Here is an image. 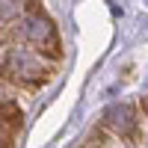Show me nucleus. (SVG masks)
<instances>
[{"label":"nucleus","mask_w":148,"mask_h":148,"mask_svg":"<svg viewBox=\"0 0 148 148\" xmlns=\"http://www.w3.org/2000/svg\"><path fill=\"white\" fill-rule=\"evenodd\" d=\"M12 33H15L18 42L33 45L36 51H42V53L51 51V56H59V42H56L51 18H45V15H21L15 21V27H12Z\"/></svg>","instance_id":"nucleus-1"},{"label":"nucleus","mask_w":148,"mask_h":148,"mask_svg":"<svg viewBox=\"0 0 148 148\" xmlns=\"http://www.w3.org/2000/svg\"><path fill=\"white\" fill-rule=\"evenodd\" d=\"M104 127L113 130L116 136H130L136 130V113L127 104H113L104 110Z\"/></svg>","instance_id":"nucleus-3"},{"label":"nucleus","mask_w":148,"mask_h":148,"mask_svg":"<svg viewBox=\"0 0 148 148\" xmlns=\"http://www.w3.org/2000/svg\"><path fill=\"white\" fill-rule=\"evenodd\" d=\"M0 116H3V121L9 127H21V110L12 104V101H3L0 104Z\"/></svg>","instance_id":"nucleus-4"},{"label":"nucleus","mask_w":148,"mask_h":148,"mask_svg":"<svg viewBox=\"0 0 148 148\" xmlns=\"http://www.w3.org/2000/svg\"><path fill=\"white\" fill-rule=\"evenodd\" d=\"M0 148H9V145H6V139H3V136H0Z\"/></svg>","instance_id":"nucleus-6"},{"label":"nucleus","mask_w":148,"mask_h":148,"mask_svg":"<svg viewBox=\"0 0 148 148\" xmlns=\"http://www.w3.org/2000/svg\"><path fill=\"white\" fill-rule=\"evenodd\" d=\"M0 104H3V98H0Z\"/></svg>","instance_id":"nucleus-7"},{"label":"nucleus","mask_w":148,"mask_h":148,"mask_svg":"<svg viewBox=\"0 0 148 148\" xmlns=\"http://www.w3.org/2000/svg\"><path fill=\"white\" fill-rule=\"evenodd\" d=\"M3 3H12V6H18V9H21V6H24V0H3Z\"/></svg>","instance_id":"nucleus-5"},{"label":"nucleus","mask_w":148,"mask_h":148,"mask_svg":"<svg viewBox=\"0 0 148 148\" xmlns=\"http://www.w3.org/2000/svg\"><path fill=\"white\" fill-rule=\"evenodd\" d=\"M3 71L15 83H27V86H36V83H42L47 77V65L42 59V51H30V47H15V51H9Z\"/></svg>","instance_id":"nucleus-2"}]
</instances>
